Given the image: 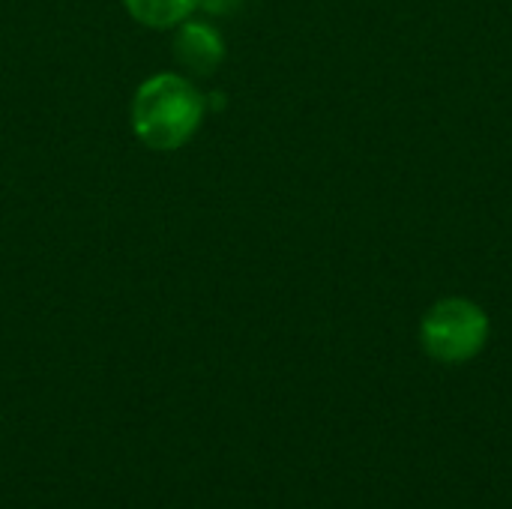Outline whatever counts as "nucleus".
I'll list each match as a JSON object with an SVG mask.
<instances>
[{
    "instance_id": "39448f33",
    "label": "nucleus",
    "mask_w": 512,
    "mask_h": 509,
    "mask_svg": "<svg viewBox=\"0 0 512 509\" xmlns=\"http://www.w3.org/2000/svg\"><path fill=\"white\" fill-rule=\"evenodd\" d=\"M243 0H201V9L204 12H216V15H225L231 9H237Z\"/></svg>"
},
{
    "instance_id": "f03ea898",
    "label": "nucleus",
    "mask_w": 512,
    "mask_h": 509,
    "mask_svg": "<svg viewBox=\"0 0 512 509\" xmlns=\"http://www.w3.org/2000/svg\"><path fill=\"white\" fill-rule=\"evenodd\" d=\"M492 339L489 312L462 294L435 300L420 318V348L441 366H465L477 360Z\"/></svg>"
},
{
    "instance_id": "f257e3e1",
    "label": "nucleus",
    "mask_w": 512,
    "mask_h": 509,
    "mask_svg": "<svg viewBox=\"0 0 512 509\" xmlns=\"http://www.w3.org/2000/svg\"><path fill=\"white\" fill-rule=\"evenodd\" d=\"M204 114L207 99L195 78L180 72H156L138 84L129 123L144 147L156 153H174L195 138Z\"/></svg>"
},
{
    "instance_id": "7ed1b4c3",
    "label": "nucleus",
    "mask_w": 512,
    "mask_h": 509,
    "mask_svg": "<svg viewBox=\"0 0 512 509\" xmlns=\"http://www.w3.org/2000/svg\"><path fill=\"white\" fill-rule=\"evenodd\" d=\"M174 57L189 78H210L225 60V39L222 33L201 18H186L174 27Z\"/></svg>"
},
{
    "instance_id": "20e7f679",
    "label": "nucleus",
    "mask_w": 512,
    "mask_h": 509,
    "mask_svg": "<svg viewBox=\"0 0 512 509\" xmlns=\"http://www.w3.org/2000/svg\"><path fill=\"white\" fill-rule=\"evenodd\" d=\"M126 12L150 30H174L201 9V0H123Z\"/></svg>"
}]
</instances>
